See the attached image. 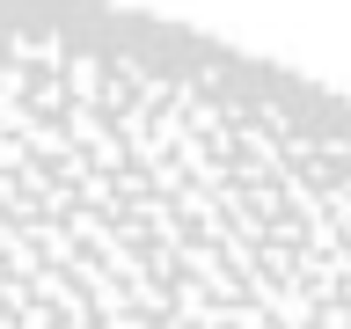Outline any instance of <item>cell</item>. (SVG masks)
I'll list each match as a JSON object with an SVG mask.
<instances>
[{"label": "cell", "instance_id": "cell-1", "mask_svg": "<svg viewBox=\"0 0 351 329\" xmlns=\"http://www.w3.org/2000/svg\"><path fill=\"white\" fill-rule=\"evenodd\" d=\"M0 329H351V95L125 0H0Z\"/></svg>", "mask_w": 351, "mask_h": 329}]
</instances>
